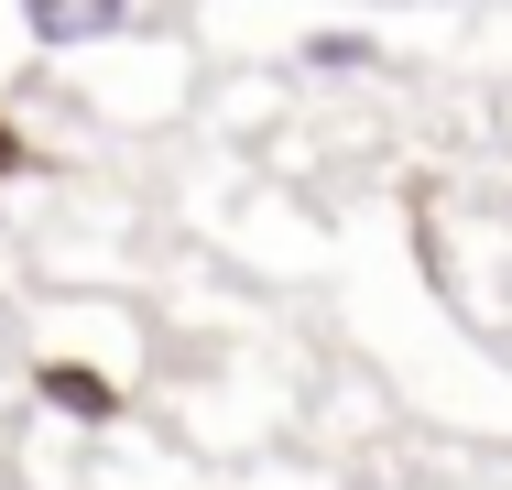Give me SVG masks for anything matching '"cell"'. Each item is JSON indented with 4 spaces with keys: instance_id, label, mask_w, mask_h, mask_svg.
I'll list each match as a JSON object with an SVG mask.
<instances>
[{
    "instance_id": "obj_3",
    "label": "cell",
    "mask_w": 512,
    "mask_h": 490,
    "mask_svg": "<svg viewBox=\"0 0 512 490\" xmlns=\"http://www.w3.org/2000/svg\"><path fill=\"white\" fill-rule=\"evenodd\" d=\"M306 66H371V44H360V33H316Z\"/></svg>"
},
{
    "instance_id": "obj_1",
    "label": "cell",
    "mask_w": 512,
    "mask_h": 490,
    "mask_svg": "<svg viewBox=\"0 0 512 490\" xmlns=\"http://www.w3.org/2000/svg\"><path fill=\"white\" fill-rule=\"evenodd\" d=\"M22 22H33V44H99L131 22V0H22Z\"/></svg>"
},
{
    "instance_id": "obj_2",
    "label": "cell",
    "mask_w": 512,
    "mask_h": 490,
    "mask_svg": "<svg viewBox=\"0 0 512 490\" xmlns=\"http://www.w3.org/2000/svg\"><path fill=\"white\" fill-rule=\"evenodd\" d=\"M44 392H55L66 414H109V382H99V371H44Z\"/></svg>"
}]
</instances>
